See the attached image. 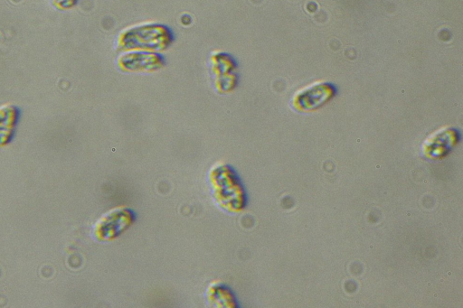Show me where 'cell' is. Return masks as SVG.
I'll list each match as a JSON object with an SVG mask.
<instances>
[{
    "instance_id": "3",
    "label": "cell",
    "mask_w": 463,
    "mask_h": 308,
    "mask_svg": "<svg viewBox=\"0 0 463 308\" xmlns=\"http://www.w3.org/2000/svg\"><path fill=\"white\" fill-rule=\"evenodd\" d=\"M210 68L214 88L220 93H228L237 87L236 62L231 55L222 51L213 53Z\"/></svg>"
},
{
    "instance_id": "1",
    "label": "cell",
    "mask_w": 463,
    "mask_h": 308,
    "mask_svg": "<svg viewBox=\"0 0 463 308\" xmlns=\"http://www.w3.org/2000/svg\"><path fill=\"white\" fill-rule=\"evenodd\" d=\"M174 35L166 25L146 22L122 29L116 39L119 51H146L161 53L172 44Z\"/></svg>"
},
{
    "instance_id": "4",
    "label": "cell",
    "mask_w": 463,
    "mask_h": 308,
    "mask_svg": "<svg viewBox=\"0 0 463 308\" xmlns=\"http://www.w3.org/2000/svg\"><path fill=\"white\" fill-rule=\"evenodd\" d=\"M79 0H52L55 8L61 11L70 10L74 7Z\"/></svg>"
},
{
    "instance_id": "2",
    "label": "cell",
    "mask_w": 463,
    "mask_h": 308,
    "mask_svg": "<svg viewBox=\"0 0 463 308\" xmlns=\"http://www.w3.org/2000/svg\"><path fill=\"white\" fill-rule=\"evenodd\" d=\"M116 62L118 70L125 73H153L165 65L161 53L146 51H121Z\"/></svg>"
}]
</instances>
